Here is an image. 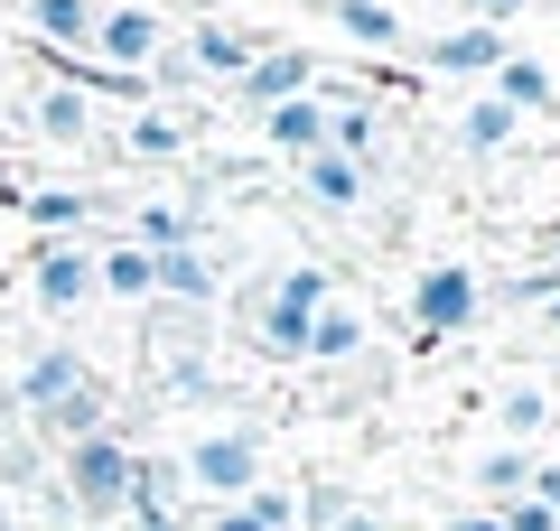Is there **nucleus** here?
Listing matches in <instances>:
<instances>
[{
	"label": "nucleus",
	"instance_id": "aec40b11",
	"mask_svg": "<svg viewBox=\"0 0 560 531\" xmlns=\"http://www.w3.org/2000/svg\"><path fill=\"white\" fill-rule=\"evenodd\" d=\"M20 215L38 224V234H75V224L94 215V197H84V187H28V197H20Z\"/></svg>",
	"mask_w": 560,
	"mask_h": 531
},
{
	"label": "nucleus",
	"instance_id": "ddd939ff",
	"mask_svg": "<svg viewBox=\"0 0 560 531\" xmlns=\"http://www.w3.org/2000/svg\"><path fill=\"white\" fill-rule=\"evenodd\" d=\"M374 345V327H364L346 298H327L318 317H308V345H300V364H355V354Z\"/></svg>",
	"mask_w": 560,
	"mask_h": 531
},
{
	"label": "nucleus",
	"instance_id": "4c0bfd02",
	"mask_svg": "<svg viewBox=\"0 0 560 531\" xmlns=\"http://www.w3.org/2000/svg\"><path fill=\"white\" fill-rule=\"evenodd\" d=\"M94 10H131V0H94Z\"/></svg>",
	"mask_w": 560,
	"mask_h": 531
},
{
	"label": "nucleus",
	"instance_id": "6e6552de",
	"mask_svg": "<svg viewBox=\"0 0 560 531\" xmlns=\"http://www.w3.org/2000/svg\"><path fill=\"white\" fill-rule=\"evenodd\" d=\"M28 290H38V308H57V317H75V308H94V252L84 243H47L38 261H28Z\"/></svg>",
	"mask_w": 560,
	"mask_h": 531
},
{
	"label": "nucleus",
	"instance_id": "dca6fc26",
	"mask_svg": "<svg viewBox=\"0 0 560 531\" xmlns=\"http://www.w3.org/2000/svg\"><path fill=\"white\" fill-rule=\"evenodd\" d=\"M94 0H28V28H38V47H57V57H84L94 47Z\"/></svg>",
	"mask_w": 560,
	"mask_h": 531
},
{
	"label": "nucleus",
	"instance_id": "a878e982",
	"mask_svg": "<svg viewBox=\"0 0 560 531\" xmlns=\"http://www.w3.org/2000/svg\"><path fill=\"white\" fill-rule=\"evenodd\" d=\"M131 243H140V252H178V243H197V234H187V205H140Z\"/></svg>",
	"mask_w": 560,
	"mask_h": 531
},
{
	"label": "nucleus",
	"instance_id": "20e7f679",
	"mask_svg": "<svg viewBox=\"0 0 560 531\" xmlns=\"http://www.w3.org/2000/svg\"><path fill=\"white\" fill-rule=\"evenodd\" d=\"M486 308V280L467 271V261H430V271L411 280V327L420 335H467Z\"/></svg>",
	"mask_w": 560,
	"mask_h": 531
},
{
	"label": "nucleus",
	"instance_id": "f8f14e48",
	"mask_svg": "<svg viewBox=\"0 0 560 531\" xmlns=\"http://www.w3.org/2000/svg\"><path fill=\"white\" fill-rule=\"evenodd\" d=\"M364 187H374V177H364L355 158H337V150H308V158H300V197L327 205V215H355Z\"/></svg>",
	"mask_w": 560,
	"mask_h": 531
},
{
	"label": "nucleus",
	"instance_id": "f03ea898",
	"mask_svg": "<svg viewBox=\"0 0 560 531\" xmlns=\"http://www.w3.org/2000/svg\"><path fill=\"white\" fill-rule=\"evenodd\" d=\"M337 298V280L318 271V261H300V271H280L271 290L253 298V317H243V335H253V354H271V364H300L308 345V317Z\"/></svg>",
	"mask_w": 560,
	"mask_h": 531
},
{
	"label": "nucleus",
	"instance_id": "f257e3e1",
	"mask_svg": "<svg viewBox=\"0 0 560 531\" xmlns=\"http://www.w3.org/2000/svg\"><path fill=\"white\" fill-rule=\"evenodd\" d=\"M57 504L75 512V522H113V512L131 504V438L94 429V438H75V448H57Z\"/></svg>",
	"mask_w": 560,
	"mask_h": 531
},
{
	"label": "nucleus",
	"instance_id": "473e14b6",
	"mask_svg": "<svg viewBox=\"0 0 560 531\" xmlns=\"http://www.w3.org/2000/svg\"><path fill=\"white\" fill-rule=\"evenodd\" d=\"M131 531H187V512H131Z\"/></svg>",
	"mask_w": 560,
	"mask_h": 531
},
{
	"label": "nucleus",
	"instance_id": "423d86ee",
	"mask_svg": "<svg viewBox=\"0 0 560 531\" xmlns=\"http://www.w3.org/2000/svg\"><path fill=\"white\" fill-rule=\"evenodd\" d=\"M160 47H168L160 10H150V0H131V10H103V20H94V47H84V57L113 66V75H150V57H160Z\"/></svg>",
	"mask_w": 560,
	"mask_h": 531
},
{
	"label": "nucleus",
	"instance_id": "c756f323",
	"mask_svg": "<svg viewBox=\"0 0 560 531\" xmlns=\"http://www.w3.org/2000/svg\"><path fill=\"white\" fill-rule=\"evenodd\" d=\"M486 512H495L504 531H560V512H551V504H533V494H514V504H486Z\"/></svg>",
	"mask_w": 560,
	"mask_h": 531
},
{
	"label": "nucleus",
	"instance_id": "e433bc0d",
	"mask_svg": "<svg viewBox=\"0 0 560 531\" xmlns=\"http://www.w3.org/2000/svg\"><path fill=\"white\" fill-rule=\"evenodd\" d=\"M541 271H551V290H560V243H551V261H541Z\"/></svg>",
	"mask_w": 560,
	"mask_h": 531
},
{
	"label": "nucleus",
	"instance_id": "b1692460",
	"mask_svg": "<svg viewBox=\"0 0 560 531\" xmlns=\"http://www.w3.org/2000/svg\"><path fill=\"white\" fill-rule=\"evenodd\" d=\"M514 121H523V113H504V103L486 94V103H467V113H458V140L486 158V150H504V140H514Z\"/></svg>",
	"mask_w": 560,
	"mask_h": 531
},
{
	"label": "nucleus",
	"instance_id": "9b49d317",
	"mask_svg": "<svg viewBox=\"0 0 560 531\" xmlns=\"http://www.w3.org/2000/svg\"><path fill=\"white\" fill-rule=\"evenodd\" d=\"M504 57H514V38H504V28H458V38H430V47H420V66H430V75H495Z\"/></svg>",
	"mask_w": 560,
	"mask_h": 531
},
{
	"label": "nucleus",
	"instance_id": "c9c22d12",
	"mask_svg": "<svg viewBox=\"0 0 560 531\" xmlns=\"http://www.w3.org/2000/svg\"><path fill=\"white\" fill-rule=\"evenodd\" d=\"M541 327H551V335H560V298H541Z\"/></svg>",
	"mask_w": 560,
	"mask_h": 531
},
{
	"label": "nucleus",
	"instance_id": "412c9836",
	"mask_svg": "<svg viewBox=\"0 0 560 531\" xmlns=\"http://www.w3.org/2000/svg\"><path fill=\"white\" fill-rule=\"evenodd\" d=\"M337 28L355 47H374V57H383V47H401V10H393V0H337Z\"/></svg>",
	"mask_w": 560,
	"mask_h": 531
},
{
	"label": "nucleus",
	"instance_id": "cd10ccee",
	"mask_svg": "<svg viewBox=\"0 0 560 531\" xmlns=\"http://www.w3.org/2000/svg\"><path fill=\"white\" fill-rule=\"evenodd\" d=\"M243 512H253L261 531H300V494H290V485H271V475H261V485L243 494Z\"/></svg>",
	"mask_w": 560,
	"mask_h": 531
},
{
	"label": "nucleus",
	"instance_id": "6ab92c4d",
	"mask_svg": "<svg viewBox=\"0 0 560 531\" xmlns=\"http://www.w3.org/2000/svg\"><path fill=\"white\" fill-rule=\"evenodd\" d=\"M94 290H103V298H131V308H150V252H140V243L94 252Z\"/></svg>",
	"mask_w": 560,
	"mask_h": 531
},
{
	"label": "nucleus",
	"instance_id": "4be33fe9",
	"mask_svg": "<svg viewBox=\"0 0 560 531\" xmlns=\"http://www.w3.org/2000/svg\"><path fill=\"white\" fill-rule=\"evenodd\" d=\"M495 103H504V113H551V75H541V66L514 47V57L495 66Z\"/></svg>",
	"mask_w": 560,
	"mask_h": 531
},
{
	"label": "nucleus",
	"instance_id": "39448f33",
	"mask_svg": "<svg viewBox=\"0 0 560 531\" xmlns=\"http://www.w3.org/2000/svg\"><path fill=\"white\" fill-rule=\"evenodd\" d=\"M84 382H94V364L57 335V345H38V354L20 364V382H10V420H47L66 392H84Z\"/></svg>",
	"mask_w": 560,
	"mask_h": 531
},
{
	"label": "nucleus",
	"instance_id": "bb28decb",
	"mask_svg": "<svg viewBox=\"0 0 560 531\" xmlns=\"http://www.w3.org/2000/svg\"><path fill=\"white\" fill-rule=\"evenodd\" d=\"M121 150H131V158H178V150H187V131H178L168 113H131V131H121Z\"/></svg>",
	"mask_w": 560,
	"mask_h": 531
},
{
	"label": "nucleus",
	"instance_id": "1a4fd4ad",
	"mask_svg": "<svg viewBox=\"0 0 560 531\" xmlns=\"http://www.w3.org/2000/svg\"><path fill=\"white\" fill-rule=\"evenodd\" d=\"M308 84H318V57H308V47H261V57L243 66V84H234V94L253 103V113H271V103L308 94Z\"/></svg>",
	"mask_w": 560,
	"mask_h": 531
},
{
	"label": "nucleus",
	"instance_id": "f3484780",
	"mask_svg": "<svg viewBox=\"0 0 560 531\" xmlns=\"http://www.w3.org/2000/svg\"><path fill=\"white\" fill-rule=\"evenodd\" d=\"M38 140H57V150H84V140H94V103H84L75 84H47V94H38Z\"/></svg>",
	"mask_w": 560,
	"mask_h": 531
},
{
	"label": "nucleus",
	"instance_id": "f704fd0d",
	"mask_svg": "<svg viewBox=\"0 0 560 531\" xmlns=\"http://www.w3.org/2000/svg\"><path fill=\"white\" fill-rule=\"evenodd\" d=\"M206 531H261V522H253V512H243V504H224V512H215V522H206Z\"/></svg>",
	"mask_w": 560,
	"mask_h": 531
},
{
	"label": "nucleus",
	"instance_id": "9d476101",
	"mask_svg": "<svg viewBox=\"0 0 560 531\" xmlns=\"http://www.w3.org/2000/svg\"><path fill=\"white\" fill-rule=\"evenodd\" d=\"M187 66H197V84H243V66L261 57V38L253 28H224V20H206V28H187Z\"/></svg>",
	"mask_w": 560,
	"mask_h": 531
},
{
	"label": "nucleus",
	"instance_id": "72a5a7b5",
	"mask_svg": "<svg viewBox=\"0 0 560 531\" xmlns=\"http://www.w3.org/2000/svg\"><path fill=\"white\" fill-rule=\"evenodd\" d=\"M448 531H504V522H495V512L477 504V512H448Z\"/></svg>",
	"mask_w": 560,
	"mask_h": 531
},
{
	"label": "nucleus",
	"instance_id": "58836bf2",
	"mask_svg": "<svg viewBox=\"0 0 560 531\" xmlns=\"http://www.w3.org/2000/svg\"><path fill=\"white\" fill-rule=\"evenodd\" d=\"M0 531H20V522H10V512H0Z\"/></svg>",
	"mask_w": 560,
	"mask_h": 531
},
{
	"label": "nucleus",
	"instance_id": "0eeeda50",
	"mask_svg": "<svg viewBox=\"0 0 560 531\" xmlns=\"http://www.w3.org/2000/svg\"><path fill=\"white\" fill-rule=\"evenodd\" d=\"M150 298H160V308H215V298H224V261L197 252V243L150 252Z\"/></svg>",
	"mask_w": 560,
	"mask_h": 531
},
{
	"label": "nucleus",
	"instance_id": "393cba45",
	"mask_svg": "<svg viewBox=\"0 0 560 531\" xmlns=\"http://www.w3.org/2000/svg\"><path fill=\"white\" fill-rule=\"evenodd\" d=\"M495 420H504V438L523 448V438H541V420H551V392H541V382H514V392L495 401Z\"/></svg>",
	"mask_w": 560,
	"mask_h": 531
},
{
	"label": "nucleus",
	"instance_id": "2eb2a0df",
	"mask_svg": "<svg viewBox=\"0 0 560 531\" xmlns=\"http://www.w3.org/2000/svg\"><path fill=\"white\" fill-rule=\"evenodd\" d=\"M178 504H187L178 457H168V448H131V504H121V512H178Z\"/></svg>",
	"mask_w": 560,
	"mask_h": 531
},
{
	"label": "nucleus",
	"instance_id": "5701e85b",
	"mask_svg": "<svg viewBox=\"0 0 560 531\" xmlns=\"http://www.w3.org/2000/svg\"><path fill=\"white\" fill-rule=\"evenodd\" d=\"M523 485H533V457H523V448H486L477 457V494H486V504H514Z\"/></svg>",
	"mask_w": 560,
	"mask_h": 531
},
{
	"label": "nucleus",
	"instance_id": "4468645a",
	"mask_svg": "<svg viewBox=\"0 0 560 531\" xmlns=\"http://www.w3.org/2000/svg\"><path fill=\"white\" fill-rule=\"evenodd\" d=\"M261 140H271L280 158H308V150H327V103H318V94H290V103H271V113H261Z\"/></svg>",
	"mask_w": 560,
	"mask_h": 531
},
{
	"label": "nucleus",
	"instance_id": "a211bd4d",
	"mask_svg": "<svg viewBox=\"0 0 560 531\" xmlns=\"http://www.w3.org/2000/svg\"><path fill=\"white\" fill-rule=\"evenodd\" d=\"M327 150H337V158H355V168L374 177V158H383V131H374V103H337V113H327Z\"/></svg>",
	"mask_w": 560,
	"mask_h": 531
},
{
	"label": "nucleus",
	"instance_id": "7ed1b4c3",
	"mask_svg": "<svg viewBox=\"0 0 560 531\" xmlns=\"http://www.w3.org/2000/svg\"><path fill=\"white\" fill-rule=\"evenodd\" d=\"M178 475H187V494H206V504H243V494L261 485V429H243V420H224V429H206V438H187L178 448Z\"/></svg>",
	"mask_w": 560,
	"mask_h": 531
},
{
	"label": "nucleus",
	"instance_id": "c85d7f7f",
	"mask_svg": "<svg viewBox=\"0 0 560 531\" xmlns=\"http://www.w3.org/2000/svg\"><path fill=\"white\" fill-rule=\"evenodd\" d=\"M346 512H355V494H346V485H308L300 494V531H337Z\"/></svg>",
	"mask_w": 560,
	"mask_h": 531
},
{
	"label": "nucleus",
	"instance_id": "7c9ffc66",
	"mask_svg": "<svg viewBox=\"0 0 560 531\" xmlns=\"http://www.w3.org/2000/svg\"><path fill=\"white\" fill-rule=\"evenodd\" d=\"M514 10H523V0H467V28H504Z\"/></svg>",
	"mask_w": 560,
	"mask_h": 531
},
{
	"label": "nucleus",
	"instance_id": "2f4dec72",
	"mask_svg": "<svg viewBox=\"0 0 560 531\" xmlns=\"http://www.w3.org/2000/svg\"><path fill=\"white\" fill-rule=\"evenodd\" d=\"M523 494H533V504H551V512H560V457H551V467H533V485H523Z\"/></svg>",
	"mask_w": 560,
	"mask_h": 531
}]
</instances>
